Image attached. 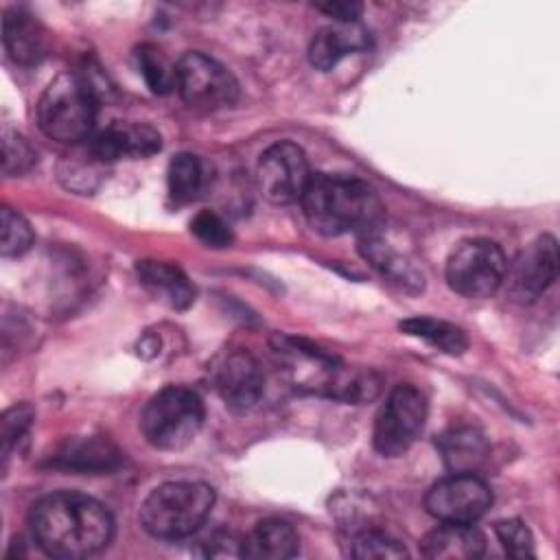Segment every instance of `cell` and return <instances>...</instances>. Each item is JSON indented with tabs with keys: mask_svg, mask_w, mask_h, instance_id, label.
<instances>
[{
	"mask_svg": "<svg viewBox=\"0 0 560 560\" xmlns=\"http://www.w3.org/2000/svg\"><path fill=\"white\" fill-rule=\"evenodd\" d=\"M28 525L44 553L63 560L94 556L114 536V521L105 505L79 492L42 497L31 508Z\"/></svg>",
	"mask_w": 560,
	"mask_h": 560,
	"instance_id": "cell-1",
	"label": "cell"
},
{
	"mask_svg": "<svg viewBox=\"0 0 560 560\" xmlns=\"http://www.w3.org/2000/svg\"><path fill=\"white\" fill-rule=\"evenodd\" d=\"M300 203L308 225L326 236L376 234L385 219L376 190L348 175L313 173Z\"/></svg>",
	"mask_w": 560,
	"mask_h": 560,
	"instance_id": "cell-2",
	"label": "cell"
},
{
	"mask_svg": "<svg viewBox=\"0 0 560 560\" xmlns=\"http://www.w3.org/2000/svg\"><path fill=\"white\" fill-rule=\"evenodd\" d=\"M214 505L203 481H168L153 488L140 505V525L155 538L175 540L197 532Z\"/></svg>",
	"mask_w": 560,
	"mask_h": 560,
	"instance_id": "cell-3",
	"label": "cell"
},
{
	"mask_svg": "<svg viewBox=\"0 0 560 560\" xmlns=\"http://www.w3.org/2000/svg\"><path fill=\"white\" fill-rule=\"evenodd\" d=\"M94 88L77 72L57 74L37 101L39 129L57 142L85 140L96 122Z\"/></svg>",
	"mask_w": 560,
	"mask_h": 560,
	"instance_id": "cell-4",
	"label": "cell"
},
{
	"mask_svg": "<svg viewBox=\"0 0 560 560\" xmlns=\"http://www.w3.org/2000/svg\"><path fill=\"white\" fill-rule=\"evenodd\" d=\"M203 424L201 398L182 385H168L153 394L142 413L140 431L144 440L160 451H179L188 446Z\"/></svg>",
	"mask_w": 560,
	"mask_h": 560,
	"instance_id": "cell-5",
	"label": "cell"
},
{
	"mask_svg": "<svg viewBox=\"0 0 560 560\" xmlns=\"http://www.w3.org/2000/svg\"><path fill=\"white\" fill-rule=\"evenodd\" d=\"M508 258L490 238H466L457 243L446 260L448 287L470 300L490 298L505 282Z\"/></svg>",
	"mask_w": 560,
	"mask_h": 560,
	"instance_id": "cell-6",
	"label": "cell"
},
{
	"mask_svg": "<svg viewBox=\"0 0 560 560\" xmlns=\"http://www.w3.org/2000/svg\"><path fill=\"white\" fill-rule=\"evenodd\" d=\"M427 420V398L413 385H396L376 413L372 444L383 457L405 455Z\"/></svg>",
	"mask_w": 560,
	"mask_h": 560,
	"instance_id": "cell-7",
	"label": "cell"
},
{
	"mask_svg": "<svg viewBox=\"0 0 560 560\" xmlns=\"http://www.w3.org/2000/svg\"><path fill=\"white\" fill-rule=\"evenodd\" d=\"M175 68V90L190 109L217 112L230 107L238 98V83L232 72L203 52H186Z\"/></svg>",
	"mask_w": 560,
	"mask_h": 560,
	"instance_id": "cell-8",
	"label": "cell"
},
{
	"mask_svg": "<svg viewBox=\"0 0 560 560\" xmlns=\"http://www.w3.org/2000/svg\"><path fill=\"white\" fill-rule=\"evenodd\" d=\"M492 503V492L475 472H453L433 483L424 497L427 512L440 523L472 525Z\"/></svg>",
	"mask_w": 560,
	"mask_h": 560,
	"instance_id": "cell-9",
	"label": "cell"
},
{
	"mask_svg": "<svg viewBox=\"0 0 560 560\" xmlns=\"http://www.w3.org/2000/svg\"><path fill=\"white\" fill-rule=\"evenodd\" d=\"M313 173L306 153L295 142L282 140L271 144L258 160L256 179L265 199L271 203L300 201Z\"/></svg>",
	"mask_w": 560,
	"mask_h": 560,
	"instance_id": "cell-10",
	"label": "cell"
},
{
	"mask_svg": "<svg viewBox=\"0 0 560 560\" xmlns=\"http://www.w3.org/2000/svg\"><path fill=\"white\" fill-rule=\"evenodd\" d=\"M212 385L225 407L232 411H249L265 392V376L258 361L245 350L221 354L210 370Z\"/></svg>",
	"mask_w": 560,
	"mask_h": 560,
	"instance_id": "cell-11",
	"label": "cell"
},
{
	"mask_svg": "<svg viewBox=\"0 0 560 560\" xmlns=\"http://www.w3.org/2000/svg\"><path fill=\"white\" fill-rule=\"evenodd\" d=\"M510 293L521 302H532L545 293L558 276V243L551 234H542L521 252L512 269L505 273Z\"/></svg>",
	"mask_w": 560,
	"mask_h": 560,
	"instance_id": "cell-12",
	"label": "cell"
},
{
	"mask_svg": "<svg viewBox=\"0 0 560 560\" xmlns=\"http://www.w3.org/2000/svg\"><path fill=\"white\" fill-rule=\"evenodd\" d=\"M162 149L160 131L144 122H114L90 142V155L98 162L122 158H149Z\"/></svg>",
	"mask_w": 560,
	"mask_h": 560,
	"instance_id": "cell-13",
	"label": "cell"
},
{
	"mask_svg": "<svg viewBox=\"0 0 560 560\" xmlns=\"http://www.w3.org/2000/svg\"><path fill=\"white\" fill-rule=\"evenodd\" d=\"M48 464L61 470L105 472L120 464V451L101 435H77L57 446Z\"/></svg>",
	"mask_w": 560,
	"mask_h": 560,
	"instance_id": "cell-14",
	"label": "cell"
},
{
	"mask_svg": "<svg viewBox=\"0 0 560 560\" xmlns=\"http://www.w3.org/2000/svg\"><path fill=\"white\" fill-rule=\"evenodd\" d=\"M2 44L18 66H37L46 57V31L26 9L13 7L2 18Z\"/></svg>",
	"mask_w": 560,
	"mask_h": 560,
	"instance_id": "cell-15",
	"label": "cell"
},
{
	"mask_svg": "<svg viewBox=\"0 0 560 560\" xmlns=\"http://www.w3.org/2000/svg\"><path fill=\"white\" fill-rule=\"evenodd\" d=\"M359 252L383 278H387L398 289L409 293L424 289V273L413 265L411 258L383 241L378 232L359 236Z\"/></svg>",
	"mask_w": 560,
	"mask_h": 560,
	"instance_id": "cell-16",
	"label": "cell"
},
{
	"mask_svg": "<svg viewBox=\"0 0 560 560\" xmlns=\"http://www.w3.org/2000/svg\"><path fill=\"white\" fill-rule=\"evenodd\" d=\"M136 273L140 284L162 304L184 311L195 302V287L188 276L173 262L166 260H138Z\"/></svg>",
	"mask_w": 560,
	"mask_h": 560,
	"instance_id": "cell-17",
	"label": "cell"
},
{
	"mask_svg": "<svg viewBox=\"0 0 560 560\" xmlns=\"http://www.w3.org/2000/svg\"><path fill=\"white\" fill-rule=\"evenodd\" d=\"M370 46V35L357 22L352 24H330L319 28L308 46V59L319 70L335 68L346 55L365 50Z\"/></svg>",
	"mask_w": 560,
	"mask_h": 560,
	"instance_id": "cell-18",
	"label": "cell"
},
{
	"mask_svg": "<svg viewBox=\"0 0 560 560\" xmlns=\"http://www.w3.org/2000/svg\"><path fill=\"white\" fill-rule=\"evenodd\" d=\"M483 549V534L477 527L462 523H442L420 542L422 556L433 560H470L479 558Z\"/></svg>",
	"mask_w": 560,
	"mask_h": 560,
	"instance_id": "cell-19",
	"label": "cell"
},
{
	"mask_svg": "<svg viewBox=\"0 0 560 560\" xmlns=\"http://www.w3.org/2000/svg\"><path fill=\"white\" fill-rule=\"evenodd\" d=\"M300 549L298 532L291 523L280 518H267L241 540V558L252 560H287Z\"/></svg>",
	"mask_w": 560,
	"mask_h": 560,
	"instance_id": "cell-20",
	"label": "cell"
},
{
	"mask_svg": "<svg viewBox=\"0 0 560 560\" xmlns=\"http://www.w3.org/2000/svg\"><path fill=\"white\" fill-rule=\"evenodd\" d=\"M435 446L451 472H477L488 457V442L475 427H453L438 438Z\"/></svg>",
	"mask_w": 560,
	"mask_h": 560,
	"instance_id": "cell-21",
	"label": "cell"
},
{
	"mask_svg": "<svg viewBox=\"0 0 560 560\" xmlns=\"http://www.w3.org/2000/svg\"><path fill=\"white\" fill-rule=\"evenodd\" d=\"M400 330L418 337L433 348L446 352V354H462L468 348V337L466 332L444 319H433V317H409L400 322Z\"/></svg>",
	"mask_w": 560,
	"mask_h": 560,
	"instance_id": "cell-22",
	"label": "cell"
},
{
	"mask_svg": "<svg viewBox=\"0 0 560 560\" xmlns=\"http://www.w3.org/2000/svg\"><path fill=\"white\" fill-rule=\"evenodd\" d=\"M136 63L138 70L144 79V83L149 85L151 92L155 94H168L175 90L177 85V68L175 63H171L164 52L153 46V44H142L136 50Z\"/></svg>",
	"mask_w": 560,
	"mask_h": 560,
	"instance_id": "cell-23",
	"label": "cell"
},
{
	"mask_svg": "<svg viewBox=\"0 0 560 560\" xmlns=\"http://www.w3.org/2000/svg\"><path fill=\"white\" fill-rule=\"evenodd\" d=\"M201 162L192 153H177L168 162V192L175 201L192 199L201 186Z\"/></svg>",
	"mask_w": 560,
	"mask_h": 560,
	"instance_id": "cell-24",
	"label": "cell"
},
{
	"mask_svg": "<svg viewBox=\"0 0 560 560\" xmlns=\"http://www.w3.org/2000/svg\"><path fill=\"white\" fill-rule=\"evenodd\" d=\"M33 245L31 223L15 210L2 208L0 212V254L4 258H18Z\"/></svg>",
	"mask_w": 560,
	"mask_h": 560,
	"instance_id": "cell-25",
	"label": "cell"
},
{
	"mask_svg": "<svg viewBox=\"0 0 560 560\" xmlns=\"http://www.w3.org/2000/svg\"><path fill=\"white\" fill-rule=\"evenodd\" d=\"M37 162L35 149L18 131L2 127V171L4 175H22Z\"/></svg>",
	"mask_w": 560,
	"mask_h": 560,
	"instance_id": "cell-26",
	"label": "cell"
},
{
	"mask_svg": "<svg viewBox=\"0 0 560 560\" xmlns=\"http://www.w3.org/2000/svg\"><path fill=\"white\" fill-rule=\"evenodd\" d=\"M352 556L361 558V560H372V558H405L407 549L392 538L385 532H376V529H368L361 532L354 542H352Z\"/></svg>",
	"mask_w": 560,
	"mask_h": 560,
	"instance_id": "cell-27",
	"label": "cell"
},
{
	"mask_svg": "<svg viewBox=\"0 0 560 560\" xmlns=\"http://www.w3.org/2000/svg\"><path fill=\"white\" fill-rule=\"evenodd\" d=\"M494 534L505 549L508 556L512 558H532L534 551V536L529 527L518 521V518H505L494 525Z\"/></svg>",
	"mask_w": 560,
	"mask_h": 560,
	"instance_id": "cell-28",
	"label": "cell"
},
{
	"mask_svg": "<svg viewBox=\"0 0 560 560\" xmlns=\"http://www.w3.org/2000/svg\"><path fill=\"white\" fill-rule=\"evenodd\" d=\"M33 422V409L28 405H15L2 413L0 420V440H2V459L11 457V451L15 444L26 435L28 427Z\"/></svg>",
	"mask_w": 560,
	"mask_h": 560,
	"instance_id": "cell-29",
	"label": "cell"
},
{
	"mask_svg": "<svg viewBox=\"0 0 560 560\" xmlns=\"http://www.w3.org/2000/svg\"><path fill=\"white\" fill-rule=\"evenodd\" d=\"M190 232L208 247H228L232 243L230 225L212 210H201L190 221Z\"/></svg>",
	"mask_w": 560,
	"mask_h": 560,
	"instance_id": "cell-30",
	"label": "cell"
},
{
	"mask_svg": "<svg viewBox=\"0 0 560 560\" xmlns=\"http://www.w3.org/2000/svg\"><path fill=\"white\" fill-rule=\"evenodd\" d=\"M195 553L201 558H225V556L241 558V540L234 538L232 534L219 532V534H212L210 538L201 540L199 549Z\"/></svg>",
	"mask_w": 560,
	"mask_h": 560,
	"instance_id": "cell-31",
	"label": "cell"
},
{
	"mask_svg": "<svg viewBox=\"0 0 560 560\" xmlns=\"http://www.w3.org/2000/svg\"><path fill=\"white\" fill-rule=\"evenodd\" d=\"M317 9L322 13H326L328 18H335L337 24H352L357 22V18L361 15L363 7L359 2H348V0H330L324 4H317Z\"/></svg>",
	"mask_w": 560,
	"mask_h": 560,
	"instance_id": "cell-32",
	"label": "cell"
}]
</instances>
